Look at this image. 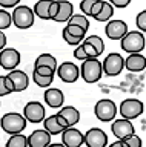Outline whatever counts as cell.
Returning <instances> with one entry per match:
<instances>
[{"label": "cell", "mask_w": 146, "mask_h": 147, "mask_svg": "<svg viewBox=\"0 0 146 147\" xmlns=\"http://www.w3.org/2000/svg\"><path fill=\"white\" fill-rule=\"evenodd\" d=\"M102 74H103V63H100L97 57H88L83 60L80 67V75L86 83H89V84L97 83L102 78Z\"/></svg>", "instance_id": "6da1fadb"}, {"label": "cell", "mask_w": 146, "mask_h": 147, "mask_svg": "<svg viewBox=\"0 0 146 147\" xmlns=\"http://www.w3.org/2000/svg\"><path fill=\"white\" fill-rule=\"evenodd\" d=\"M26 124H28V119L25 118V115H20L17 112H10L5 113L0 119V126L10 135H16V133H22L25 130Z\"/></svg>", "instance_id": "7a4b0ae2"}, {"label": "cell", "mask_w": 146, "mask_h": 147, "mask_svg": "<svg viewBox=\"0 0 146 147\" xmlns=\"http://www.w3.org/2000/svg\"><path fill=\"white\" fill-rule=\"evenodd\" d=\"M145 45H146V40L143 34L140 31H131V32H126V35L120 40V46L125 52H129V54H134V52H141L145 49Z\"/></svg>", "instance_id": "3957f363"}, {"label": "cell", "mask_w": 146, "mask_h": 147, "mask_svg": "<svg viewBox=\"0 0 146 147\" xmlns=\"http://www.w3.org/2000/svg\"><path fill=\"white\" fill-rule=\"evenodd\" d=\"M12 25L17 26L19 29H28L34 25V9H31L26 5L16 6L12 11Z\"/></svg>", "instance_id": "277c9868"}, {"label": "cell", "mask_w": 146, "mask_h": 147, "mask_svg": "<svg viewBox=\"0 0 146 147\" xmlns=\"http://www.w3.org/2000/svg\"><path fill=\"white\" fill-rule=\"evenodd\" d=\"M117 112L118 110H117L115 103H114L112 100H108V98H103V100L97 101V104H95V107H94L95 117H97L100 121H103V123L112 121V119L115 118Z\"/></svg>", "instance_id": "5b68a950"}, {"label": "cell", "mask_w": 146, "mask_h": 147, "mask_svg": "<svg viewBox=\"0 0 146 147\" xmlns=\"http://www.w3.org/2000/svg\"><path fill=\"white\" fill-rule=\"evenodd\" d=\"M123 67H125V58L118 52H111L103 60V74H106L108 77L118 75Z\"/></svg>", "instance_id": "8992f818"}, {"label": "cell", "mask_w": 146, "mask_h": 147, "mask_svg": "<svg viewBox=\"0 0 146 147\" xmlns=\"http://www.w3.org/2000/svg\"><path fill=\"white\" fill-rule=\"evenodd\" d=\"M143 109L145 106L140 100H135V98H126L120 103V109L118 112L123 118H128V119H134L137 117H140L143 113Z\"/></svg>", "instance_id": "52a82bcc"}, {"label": "cell", "mask_w": 146, "mask_h": 147, "mask_svg": "<svg viewBox=\"0 0 146 147\" xmlns=\"http://www.w3.org/2000/svg\"><path fill=\"white\" fill-rule=\"evenodd\" d=\"M57 75L63 83H75L80 77V69L72 61H63L57 67Z\"/></svg>", "instance_id": "ba28073f"}, {"label": "cell", "mask_w": 146, "mask_h": 147, "mask_svg": "<svg viewBox=\"0 0 146 147\" xmlns=\"http://www.w3.org/2000/svg\"><path fill=\"white\" fill-rule=\"evenodd\" d=\"M23 115L28 119V123H33V124L42 123L45 119V107L39 101H29L23 107Z\"/></svg>", "instance_id": "9c48e42d"}, {"label": "cell", "mask_w": 146, "mask_h": 147, "mask_svg": "<svg viewBox=\"0 0 146 147\" xmlns=\"http://www.w3.org/2000/svg\"><path fill=\"white\" fill-rule=\"evenodd\" d=\"M20 63V52L14 48H5L0 51V66L6 71H12Z\"/></svg>", "instance_id": "30bf717a"}, {"label": "cell", "mask_w": 146, "mask_h": 147, "mask_svg": "<svg viewBox=\"0 0 146 147\" xmlns=\"http://www.w3.org/2000/svg\"><path fill=\"white\" fill-rule=\"evenodd\" d=\"M43 126L51 135H58V133H62L65 129L69 127V124H68V121L60 113H56V115H51V117L45 118Z\"/></svg>", "instance_id": "8fae6325"}, {"label": "cell", "mask_w": 146, "mask_h": 147, "mask_svg": "<svg viewBox=\"0 0 146 147\" xmlns=\"http://www.w3.org/2000/svg\"><path fill=\"white\" fill-rule=\"evenodd\" d=\"M85 144L86 147H106L108 146V135L102 129H89L85 133Z\"/></svg>", "instance_id": "7c38bea8"}, {"label": "cell", "mask_w": 146, "mask_h": 147, "mask_svg": "<svg viewBox=\"0 0 146 147\" xmlns=\"http://www.w3.org/2000/svg\"><path fill=\"white\" fill-rule=\"evenodd\" d=\"M111 130L112 133L117 136V140H125L126 136L135 133L134 130V124L131 123V119L128 118H120V119H115L112 124H111Z\"/></svg>", "instance_id": "4fadbf2b"}, {"label": "cell", "mask_w": 146, "mask_h": 147, "mask_svg": "<svg viewBox=\"0 0 146 147\" xmlns=\"http://www.w3.org/2000/svg\"><path fill=\"white\" fill-rule=\"evenodd\" d=\"M62 142L66 147H80L85 142V135L79 129H74V126L68 127L62 132Z\"/></svg>", "instance_id": "5bb4252c"}, {"label": "cell", "mask_w": 146, "mask_h": 147, "mask_svg": "<svg viewBox=\"0 0 146 147\" xmlns=\"http://www.w3.org/2000/svg\"><path fill=\"white\" fill-rule=\"evenodd\" d=\"M128 32V25L123 20H111L105 26V34L111 40H122Z\"/></svg>", "instance_id": "9a60e30c"}, {"label": "cell", "mask_w": 146, "mask_h": 147, "mask_svg": "<svg viewBox=\"0 0 146 147\" xmlns=\"http://www.w3.org/2000/svg\"><path fill=\"white\" fill-rule=\"evenodd\" d=\"M125 67L131 72H141L146 69V57H143L140 52L129 54V57L125 60Z\"/></svg>", "instance_id": "2e32d148"}, {"label": "cell", "mask_w": 146, "mask_h": 147, "mask_svg": "<svg viewBox=\"0 0 146 147\" xmlns=\"http://www.w3.org/2000/svg\"><path fill=\"white\" fill-rule=\"evenodd\" d=\"M49 142H51V133L46 129L45 130H34L28 136L29 147H46Z\"/></svg>", "instance_id": "e0dca14e"}, {"label": "cell", "mask_w": 146, "mask_h": 147, "mask_svg": "<svg viewBox=\"0 0 146 147\" xmlns=\"http://www.w3.org/2000/svg\"><path fill=\"white\" fill-rule=\"evenodd\" d=\"M43 96H45V103L52 109H58L63 104V101H65L63 92L60 89H56V87H49V89H46Z\"/></svg>", "instance_id": "ac0fdd59"}, {"label": "cell", "mask_w": 146, "mask_h": 147, "mask_svg": "<svg viewBox=\"0 0 146 147\" xmlns=\"http://www.w3.org/2000/svg\"><path fill=\"white\" fill-rule=\"evenodd\" d=\"M8 77L14 83V92H23L29 84V78L23 71H17V69H12L8 74Z\"/></svg>", "instance_id": "d6986e66"}, {"label": "cell", "mask_w": 146, "mask_h": 147, "mask_svg": "<svg viewBox=\"0 0 146 147\" xmlns=\"http://www.w3.org/2000/svg\"><path fill=\"white\" fill-rule=\"evenodd\" d=\"M72 12H74V6H72L71 2H68V0H58V12L54 17V22H58V23L69 22V18L72 17Z\"/></svg>", "instance_id": "ffe728a7"}, {"label": "cell", "mask_w": 146, "mask_h": 147, "mask_svg": "<svg viewBox=\"0 0 146 147\" xmlns=\"http://www.w3.org/2000/svg\"><path fill=\"white\" fill-rule=\"evenodd\" d=\"M58 113L68 121L69 127L75 126V124L80 121V112L75 107H72V106H65V107H62L60 110H58Z\"/></svg>", "instance_id": "44dd1931"}, {"label": "cell", "mask_w": 146, "mask_h": 147, "mask_svg": "<svg viewBox=\"0 0 146 147\" xmlns=\"http://www.w3.org/2000/svg\"><path fill=\"white\" fill-rule=\"evenodd\" d=\"M52 0H37L34 5V14L39 18H43V20H49V6H51Z\"/></svg>", "instance_id": "7402d4cb"}, {"label": "cell", "mask_w": 146, "mask_h": 147, "mask_svg": "<svg viewBox=\"0 0 146 147\" xmlns=\"http://www.w3.org/2000/svg\"><path fill=\"white\" fill-rule=\"evenodd\" d=\"M34 66H49L51 69H54V71H57L58 64H57L56 57H52L51 54H42V55H39V57H37Z\"/></svg>", "instance_id": "603a6c76"}, {"label": "cell", "mask_w": 146, "mask_h": 147, "mask_svg": "<svg viewBox=\"0 0 146 147\" xmlns=\"http://www.w3.org/2000/svg\"><path fill=\"white\" fill-rule=\"evenodd\" d=\"M112 16H114V5H112L111 2H105L102 11H100L94 18H95L97 22H108Z\"/></svg>", "instance_id": "cb8c5ba5"}, {"label": "cell", "mask_w": 146, "mask_h": 147, "mask_svg": "<svg viewBox=\"0 0 146 147\" xmlns=\"http://www.w3.org/2000/svg\"><path fill=\"white\" fill-rule=\"evenodd\" d=\"M5 147H29L28 146V136L22 135V133L11 135V138L6 141V146Z\"/></svg>", "instance_id": "d4e9b609"}, {"label": "cell", "mask_w": 146, "mask_h": 147, "mask_svg": "<svg viewBox=\"0 0 146 147\" xmlns=\"http://www.w3.org/2000/svg\"><path fill=\"white\" fill-rule=\"evenodd\" d=\"M33 80L34 83L37 84L39 87H48L52 84V80H54V75H40L37 72H33Z\"/></svg>", "instance_id": "484cf974"}, {"label": "cell", "mask_w": 146, "mask_h": 147, "mask_svg": "<svg viewBox=\"0 0 146 147\" xmlns=\"http://www.w3.org/2000/svg\"><path fill=\"white\" fill-rule=\"evenodd\" d=\"M86 43H91L95 48V51H97V54L100 55L105 51V43H103V40L100 38L98 35H91V37H86L85 38Z\"/></svg>", "instance_id": "4316f807"}, {"label": "cell", "mask_w": 146, "mask_h": 147, "mask_svg": "<svg viewBox=\"0 0 146 147\" xmlns=\"http://www.w3.org/2000/svg\"><path fill=\"white\" fill-rule=\"evenodd\" d=\"M68 23H74V25H79L81 28H85L86 31H88L89 28V20L86 18L85 14H72V17L69 18V22Z\"/></svg>", "instance_id": "83f0119b"}, {"label": "cell", "mask_w": 146, "mask_h": 147, "mask_svg": "<svg viewBox=\"0 0 146 147\" xmlns=\"http://www.w3.org/2000/svg\"><path fill=\"white\" fill-rule=\"evenodd\" d=\"M66 29L69 32L71 35L74 37H79V38H85V34H86V29L85 28H81L79 25H74V23H68L66 25Z\"/></svg>", "instance_id": "f1b7e54d"}, {"label": "cell", "mask_w": 146, "mask_h": 147, "mask_svg": "<svg viewBox=\"0 0 146 147\" xmlns=\"http://www.w3.org/2000/svg\"><path fill=\"white\" fill-rule=\"evenodd\" d=\"M12 23V16L5 9H0V29H8Z\"/></svg>", "instance_id": "f546056e"}, {"label": "cell", "mask_w": 146, "mask_h": 147, "mask_svg": "<svg viewBox=\"0 0 146 147\" xmlns=\"http://www.w3.org/2000/svg\"><path fill=\"white\" fill-rule=\"evenodd\" d=\"M62 35H63V40H65L68 45H71V46H77V45H80V41L83 40V38H79V37H74V35H71L69 32H68L66 26L63 28V31H62Z\"/></svg>", "instance_id": "4dcf8cb0"}, {"label": "cell", "mask_w": 146, "mask_h": 147, "mask_svg": "<svg viewBox=\"0 0 146 147\" xmlns=\"http://www.w3.org/2000/svg\"><path fill=\"white\" fill-rule=\"evenodd\" d=\"M128 147H141V138L139 135H135V133H132V135L126 136L125 140H122Z\"/></svg>", "instance_id": "1f68e13d"}, {"label": "cell", "mask_w": 146, "mask_h": 147, "mask_svg": "<svg viewBox=\"0 0 146 147\" xmlns=\"http://www.w3.org/2000/svg\"><path fill=\"white\" fill-rule=\"evenodd\" d=\"M135 23H137V28H139L141 32H146V9L139 12V16L135 18Z\"/></svg>", "instance_id": "d6a6232c"}, {"label": "cell", "mask_w": 146, "mask_h": 147, "mask_svg": "<svg viewBox=\"0 0 146 147\" xmlns=\"http://www.w3.org/2000/svg\"><path fill=\"white\" fill-rule=\"evenodd\" d=\"M95 2H97V0H81V2H80L81 12H85V16H89L91 17V9H92Z\"/></svg>", "instance_id": "836d02e7"}, {"label": "cell", "mask_w": 146, "mask_h": 147, "mask_svg": "<svg viewBox=\"0 0 146 147\" xmlns=\"http://www.w3.org/2000/svg\"><path fill=\"white\" fill-rule=\"evenodd\" d=\"M34 71L40 74V75H54L56 74V71L51 69L49 66H34Z\"/></svg>", "instance_id": "e575fe53"}, {"label": "cell", "mask_w": 146, "mask_h": 147, "mask_svg": "<svg viewBox=\"0 0 146 147\" xmlns=\"http://www.w3.org/2000/svg\"><path fill=\"white\" fill-rule=\"evenodd\" d=\"M81 46H83L85 52L88 54V57H98L97 51H95V48H94L91 43H86V41H83V43H81Z\"/></svg>", "instance_id": "d590c367"}, {"label": "cell", "mask_w": 146, "mask_h": 147, "mask_svg": "<svg viewBox=\"0 0 146 147\" xmlns=\"http://www.w3.org/2000/svg\"><path fill=\"white\" fill-rule=\"evenodd\" d=\"M5 80H6V75H0V96H5L8 94H11V90L6 87Z\"/></svg>", "instance_id": "8d00e7d4"}, {"label": "cell", "mask_w": 146, "mask_h": 147, "mask_svg": "<svg viewBox=\"0 0 146 147\" xmlns=\"http://www.w3.org/2000/svg\"><path fill=\"white\" fill-rule=\"evenodd\" d=\"M74 58L77 60H85V58H88V54L85 52V49H83V46H77V49L74 51Z\"/></svg>", "instance_id": "74e56055"}, {"label": "cell", "mask_w": 146, "mask_h": 147, "mask_svg": "<svg viewBox=\"0 0 146 147\" xmlns=\"http://www.w3.org/2000/svg\"><path fill=\"white\" fill-rule=\"evenodd\" d=\"M103 3H105V0H97V2L94 3L92 9H91V17H95V16H97V14H98L100 11H102Z\"/></svg>", "instance_id": "f35d334b"}, {"label": "cell", "mask_w": 146, "mask_h": 147, "mask_svg": "<svg viewBox=\"0 0 146 147\" xmlns=\"http://www.w3.org/2000/svg\"><path fill=\"white\" fill-rule=\"evenodd\" d=\"M57 12H58V0H52L51 6H49V17H51V20H54Z\"/></svg>", "instance_id": "ab89813d"}, {"label": "cell", "mask_w": 146, "mask_h": 147, "mask_svg": "<svg viewBox=\"0 0 146 147\" xmlns=\"http://www.w3.org/2000/svg\"><path fill=\"white\" fill-rule=\"evenodd\" d=\"M109 2H111L115 8H120L122 9V8H126L128 5L131 3V0H109Z\"/></svg>", "instance_id": "60d3db41"}, {"label": "cell", "mask_w": 146, "mask_h": 147, "mask_svg": "<svg viewBox=\"0 0 146 147\" xmlns=\"http://www.w3.org/2000/svg\"><path fill=\"white\" fill-rule=\"evenodd\" d=\"M20 0H0V6L3 8H12V6H17Z\"/></svg>", "instance_id": "b9f144b4"}, {"label": "cell", "mask_w": 146, "mask_h": 147, "mask_svg": "<svg viewBox=\"0 0 146 147\" xmlns=\"http://www.w3.org/2000/svg\"><path fill=\"white\" fill-rule=\"evenodd\" d=\"M5 46H6V35L3 34L2 29H0V51L5 49Z\"/></svg>", "instance_id": "7bdbcfd3"}, {"label": "cell", "mask_w": 146, "mask_h": 147, "mask_svg": "<svg viewBox=\"0 0 146 147\" xmlns=\"http://www.w3.org/2000/svg\"><path fill=\"white\" fill-rule=\"evenodd\" d=\"M5 83H6V87H8V89H10L11 92H14V83H12V80H11V78L8 77V75H6V80H5Z\"/></svg>", "instance_id": "ee69618b"}, {"label": "cell", "mask_w": 146, "mask_h": 147, "mask_svg": "<svg viewBox=\"0 0 146 147\" xmlns=\"http://www.w3.org/2000/svg\"><path fill=\"white\" fill-rule=\"evenodd\" d=\"M109 147H128L125 142H123L122 140H117L115 142H112V144H109Z\"/></svg>", "instance_id": "f6af8a7d"}, {"label": "cell", "mask_w": 146, "mask_h": 147, "mask_svg": "<svg viewBox=\"0 0 146 147\" xmlns=\"http://www.w3.org/2000/svg\"><path fill=\"white\" fill-rule=\"evenodd\" d=\"M46 147H66V146L63 144V142H62V144H60V142H56V144H51V142H49Z\"/></svg>", "instance_id": "bcb514c9"}, {"label": "cell", "mask_w": 146, "mask_h": 147, "mask_svg": "<svg viewBox=\"0 0 146 147\" xmlns=\"http://www.w3.org/2000/svg\"><path fill=\"white\" fill-rule=\"evenodd\" d=\"M0 127H2V126H0Z\"/></svg>", "instance_id": "7dc6e473"}]
</instances>
